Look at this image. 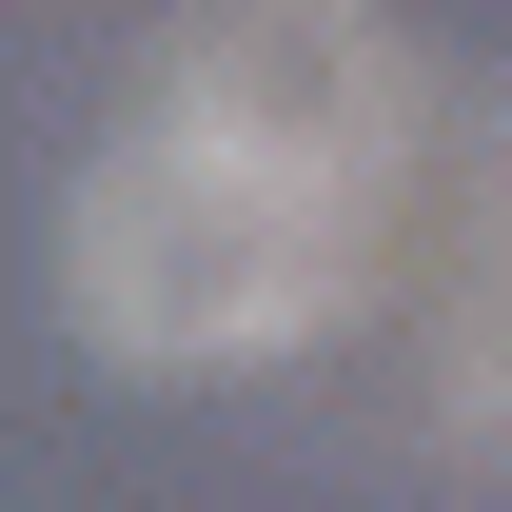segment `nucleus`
Instances as JSON below:
<instances>
[{
  "label": "nucleus",
  "instance_id": "1",
  "mask_svg": "<svg viewBox=\"0 0 512 512\" xmlns=\"http://www.w3.org/2000/svg\"><path fill=\"white\" fill-rule=\"evenodd\" d=\"M414 158V60L355 0H217L158 40L138 119L60 217V296L99 355L217 375V355H296L375 256V197Z\"/></svg>",
  "mask_w": 512,
  "mask_h": 512
}]
</instances>
